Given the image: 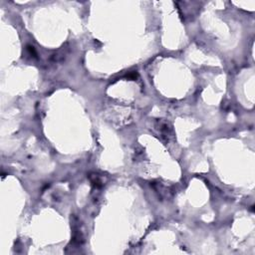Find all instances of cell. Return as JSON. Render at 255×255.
Returning a JSON list of instances; mask_svg holds the SVG:
<instances>
[{
	"mask_svg": "<svg viewBox=\"0 0 255 255\" xmlns=\"http://www.w3.org/2000/svg\"><path fill=\"white\" fill-rule=\"evenodd\" d=\"M155 129H157L159 137L166 143H169L173 138L171 126L169 122L165 121V120H158L157 123H155Z\"/></svg>",
	"mask_w": 255,
	"mask_h": 255,
	"instance_id": "6da1fadb",
	"label": "cell"
},
{
	"mask_svg": "<svg viewBox=\"0 0 255 255\" xmlns=\"http://www.w3.org/2000/svg\"><path fill=\"white\" fill-rule=\"evenodd\" d=\"M90 179H91L92 185H95L96 187H100V186L103 185L102 181L100 179V177H99L98 174H91V175H90Z\"/></svg>",
	"mask_w": 255,
	"mask_h": 255,
	"instance_id": "7a4b0ae2",
	"label": "cell"
},
{
	"mask_svg": "<svg viewBox=\"0 0 255 255\" xmlns=\"http://www.w3.org/2000/svg\"><path fill=\"white\" fill-rule=\"evenodd\" d=\"M27 51H28V53H29V55L31 56V57H34V58L37 57V53H36V50H35V48L33 46L28 45L27 46Z\"/></svg>",
	"mask_w": 255,
	"mask_h": 255,
	"instance_id": "3957f363",
	"label": "cell"
}]
</instances>
